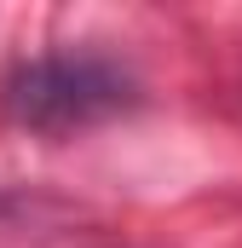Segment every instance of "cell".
Wrapping results in <instances>:
<instances>
[{"mask_svg":"<svg viewBox=\"0 0 242 248\" xmlns=\"http://www.w3.org/2000/svg\"><path fill=\"white\" fill-rule=\"evenodd\" d=\"M133 98L127 69L98 52H41L6 81V116L29 133H81Z\"/></svg>","mask_w":242,"mask_h":248,"instance_id":"cell-1","label":"cell"}]
</instances>
